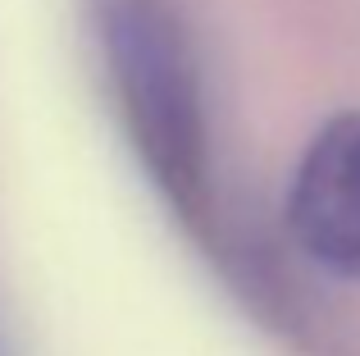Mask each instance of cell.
<instances>
[{
  "instance_id": "obj_1",
  "label": "cell",
  "mask_w": 360,
  "mask_h": 356,
  "mask_svg": "<svg viewBox=\"0 0 360 356\" xmlns=\"http://www.w3.org/2000/svg\"><path fill=\"white\" fill-rule=\"evenodd\" d=\"M91 32L141 170L196 224L210 210V124L183 14L174 0H91Z\"/></svg>"
},
{
  "instance_id": "obj_2",
  "label": "cell",
  "mask_w": 360,
  "mask_h": 356,
  "mask_svg": "<svg viewBox=\"0 0 360 356\" xmlns=\"http://www.w3.org/2000/svg\"><path fill=\"white\" fill-rule=\"evenodd\" d=\"M283 220L319 269L360 279V110L328 119L310 137L292 170Z\"/></svg>"
}]
</instances>
